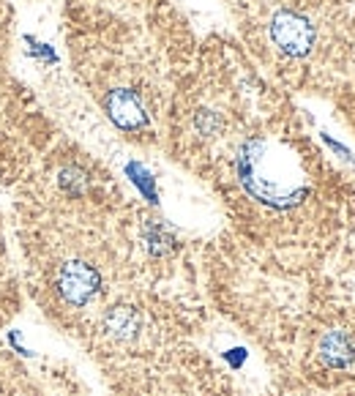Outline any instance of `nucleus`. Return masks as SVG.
<instances>
[{"label": "nucleus", "mask_w": 355, "mask_h": 396, "mask_svg": "<svg viewBox=\"0 0 355 396\" xmlns=\"http://www.w3.org/2000/svg\"><path fill=\"white\" fill-rule=\"evenodd\" d=\"M66 36L76 79L109 126L134 145L167 134L170 104L192 52L156 8L66 0Z\"/></svg>", "instance_id": "obj_1"}, {"label": "nucleus", "mask_w": 355, "mask_h": 396, "mask_svg": "<svg viewBox=\"0 0 355 396\" xmlns=\"http://www.w3.org/2000/svg\"><path fill=\"white\" fill-rule=\"evenodd\" d=\"M317 355L328 369H347L355 364V339L347 331L333 328V331L320 336Z\"/></svg>", "instance_id": "obj_4"}, {"label": "nucleus", "mask_w": 355, "mask_h": 396, "mask_svg": "<svg viewBox=\"0 0 355 396\" xmlns=\"http://www.w3.org/2000/svg\"><path fill=\"white\" fill-rule=\"evenodd\" d=\"M102 334L115 345H131L142 334V315L131 303H115L102 315Z\"/></svg>", "instance_id": "obj_3"}, {"label": "nucleus", "mask_w": 355, "mask_h": 396, "mask_svg": "<svg viewBox=\"0 0 355 396\" xmlns=\"http://www.w3.org/2000/svg\"><path fill=\"white\" fill-rule=\"evenodd\" d=\"M102 271L82 257L63 260L52 276V293L69 309H85L93 298L102 293Z\"/></svg>", "instance_id": "obj_2"}]
</instances>
